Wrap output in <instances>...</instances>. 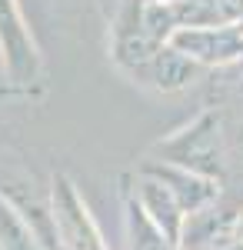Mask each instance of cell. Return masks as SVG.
I'll return each mask as SVG.
<instances>
[{
	"instance_id": "obj_13",
	"label": "cell",
	"mask_w": 243,
	"mask_h": 250,
	"mask_svg": "<svg viewBox=\"0 0 243 250\" xmlns=\"http://www.w3.org/2000/svg\"><path fill=\"white\" fill-rule=\"evenodd\" d=\"M237 27H240V30H243V20H240V23H237Z\"/></svg>"
},
{
	"instance_id": "obj_3",
	"label": "cell",
	"mask_w": 243,
	"mask_h": 250,
	"mask_svg": "<svg viewBox=\"0 0 243 250\" xmlns=\"http://www.w3.org/2000/svg\"><path fill=\"white\" fill-rule=\"evenodd\" d=\"M0 57L10 83L30 87L40 80V54L27 23L17 10V0H0Z\"/></svg>"
},
{
	"instance_id": "obj_12",
	"label": "cell",
	"mask_w": 243,
	"mask_h": 250,
	"mask_svg": "<svg viewBox=\"0 0 243 250\" xmlns=\"http://www.w3.org/2000/svg\"><path fill=\"white\" fill-rule=\"evenodd\" d=\"M143 3H170V0H143Z\"/></svg>"
},
{
	"instance_id": "obj_2",
	"label": "cell",
	"mask_w": 243,
	"mask_h": 250,
	"mask_svg": "<svg viewBox=\"0 0 243 250\" xmlns=\"http://www.w3.org/2000/svg\"><path fill=\"white\" fill-rule=\"evenodd\" d=\"M50 213L63 250H107L87 213L83 197L77 193V184L67 173H54L50 180Z\"/></svg>"
},
{
	"instance_id": "obj_8",
	"label": "cell",
	"mask_w": 243,
	"mask_h": 250,
	"mask_svg": "<svg viewBox=\"0 0 243 250\" xmlns=\"http://www.w3.org/2000/svg\"><path fill=\"white\" fill-rule=\"evenodd\" d=\"M200 74H203V67L193 57H187L183 50H177L173 43H163V47L153 54V60L147 63V70H143L140 77H147L150 87H157V90H163V94H177V90L190 87Z\"/></svg>"
},
{
	"instance_id": "obj_1",
	"label": "cell",
	"mask_w": 243,
	"mask_h": 250,
	"mask_svg": "<svg viewBox=\"0 0 243 250\" xmlns=\"http://www.w3.org/2000/svg\"><path fill=\"white\" fill-rule=\"evenodd\" d=\"M157 150L163 154L167 164H177V167H187V170H197L203 177L220 180L226 170L220 114H213V110L200 114L193 124H187L183 130H177L170 140H160Z\"/></svg>"
},
{
	"instance_id": "obj_9",
	"label": "cell",
	"mask_w": 243,
	"mask_h": 250,
	"mask_svg": "<svg viewBox=\"0 0 243 250\" xmlns=\"http://www.w3.org/2000/svg\"><path fill=\"white\" fill-rule=\"evenodd\" d=\"M127 227H130V250H173V240L153 224L137 193L127 200Z\"/></svg>"
},
{
	"instance_id": "obj_11",
	"label": "cell",
	"mask_w": 243,
	"mask_h": 250,
	"mask_svg": "<svg viewBox=\"0 0 243 250\" xmlns=\"http://www.w3.org/2000/svg\"><path fill=\"white\" fill-rule=\"evenodd\" d=\"M233 233H237V237L243 240V210H240V217H237V230H233Z\"/></svg>"
},
{
	"instance_id": "obj_4",
	"label": "cell",
	"mask_w": 243,
	"mask_h": 250,
	"mask_svg": "<svg viewBox=\"0 0 243 250\" xmlns=\"http://www.w3.org/2000/svg\"><path fill=\"white\" fill-rule=\"evenodd\" d=\"M167 43L193 57L200 67H230L243 60L240 27H177Z\"/></svg>"
},
{
	"instance_id": "obj_10",
	"label": "cell",
	"mask_w": 243,
	"mask_h": 250,
	"mask_svg": "<svg viewBox=\"0 0 243 250\" xmlns=\"http://www.w3.org/2000/svg\"><path fill=\"white\" fill-rule=\"evenodd\" d=\"M0 250H40L37 233L27 227V217L0 190Z\"/></svg>"
},
{
	"instance_id": "obj_5",
	"label": "cell",
	"mask_w": 243,
	"mask_h": 250,
	"mask_svg": "<svg viewBox=\"0 0 243 250\" xmlns=\"http://www.w3.org/2000/svg\"><path fill=\"white\" fill-rule=\"evenodd\" d=\"M143 173L157 177L160 184H167L170 190H173V197L180 200V207L187 210V217L203 210V207H210L217 200V193H220V180L203 177V173H197V170H187V167H177V164H167V160L163 164L160 160L147 164Z\"/></svg>"
},
{
	"instance_id": "obj_6",
	"label": "cell",
	"mask_w": 243,
	"mask_h": 250,
	"mask_svg": "<svg viewBox=\"0 0 243 250\" xmlns=\"http://www.w3.org/2000/svg\"><path fill=\"white\" fill-rule=\"evenodd\" d=\"M137 200L153 217V224L177 244L180 240V230H183V220H187V210L180 207V200L173 197V190H170L167 184H160L157 177L140 170L137 173Z\"/></svg>"
},
{
	"instance_id": "obj_7",
	"label": "cell",
	"mask_w": 243,
	"mask_h": 250,
	"mask_svg": "<svg viewBox=\"0 0 243 250\" xmlns=\"http://www.w3.org/2000/svg\"><path fill=\"white\" fill-rule=\"evenodd\" d=\"M173 27H237L243 20V0H170Z\"/></svg>"
}]
</instances>
